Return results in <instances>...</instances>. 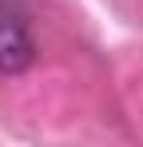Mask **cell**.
Masks as SVG:
<instances>
[{
  "mask_svg": "<svg viewBox=\"0 0 143 147\" xmlns=\"http://www.w3.org/2000/svg\"><path fill=\"white\" fill-rule=\"evenodd\" d=\"M12 4H16V0H0V8H12Z\"/></svg>",
  "mask_w": 143,
  "mask_h": 147,
  "instance_id": "obj_2",
  "label": "cell"
},
{
  "mask_svg": "<svg viewBox=\"0 0 143 147\" xmlns=\"http://www.w3.org/2000/svg\"><path fill=\"white\" fill-rule=\"evenodd\" d=\"M36 56V40L28 32V20L24 12L12 4V8H0V72L4 76H20Z\"/></svg>",
  "mask_w": 143,
  "mask_h": 147,
  "instance_id": "obj_1",
  "label": "cell"
}]
</instances>
